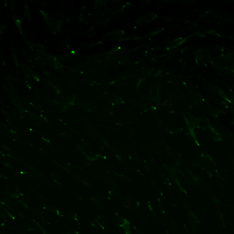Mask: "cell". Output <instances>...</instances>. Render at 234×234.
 <instances>
[{
	"label": "cell",
	"mask_w": 234,
	"mask_h": 234,
	"mask_svg": "<svg viewBox=\"0 0 234 234\" xmlns=\"http://www.w3.org/2000/svg\"><path fill=\"white\" fill-rule=\"evenodd\" d=\"M184 41H185V40H184V38H178V40H175L174 41H172L171 44H170V48H173V47L179 46V45L182 44Z\"/></svg>",
	"instance_id": "6da1fadb"
}]
</instances>
